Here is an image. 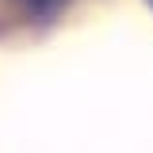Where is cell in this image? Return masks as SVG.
Wrapping results in <instances>:
<instances>
[{
    "mask_svg": "<svg viewBox=\"0 0 153 153\" xmlns=\"http://www.w3.org/2000/svg\"><path fill=\"white\" fill-rule=\"evenodd\" d=\"M16 4L27 12V16H54L65 0H16Z\"/></svg>",
    "mask_w": 153,
    "mask_h": 153,
    "instance_id": "1",
    "label": "cell"
},
{
    "mask_svg": "<svg viewBox=\"0 0 153 153\" xmlns=\"http://www.w3.org/2000/svg\"><path fill=\"white\" fill-rule=\"evenodd\" d=\"M149 4H153V0H149Z\"/></svg>",
    "mask_w": 153,
    "mask_h": 153,
    "instance_id": "2",
    "label": "cell"
}]
</instances>
